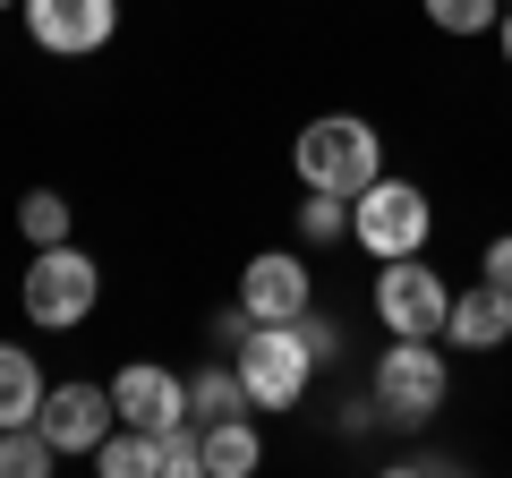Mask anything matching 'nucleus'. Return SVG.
Returning a JSON list of instances; mask_svg holds the SVG:
<instances>
[{
  "label": "nucleus",
  "mask_w": 512,
  "mask_h": 478,
  "mask_svg": "<svg viewBox=\"0 0 512 478\" xmlns=\"http://www.w3.org/2000/svg\"><path fill=\"white\" fill-rule=\"evenodd\" d=\"M478 274H487V282H504V291H512V231H495V239H487V257H478Z\"/></svg>",
  "instance_id": "4be33fe9"
},
{
  "label": "nucleus",
  "mask_w": 512,
  "mask_h": 478,
  "mask_svg": "<svg viewBox=\"0 0 512 478\" xmlns=\"http://www.w3.org/2000/svg\"><path fill=\"white\" fill-rule=\"evenodd\" d=\"M231 359H239V385H248V402L265 410V419L299 410V393H308V376H316V350H308L299 325H256Z\"/></svg>",
  "instance_id": "7ed1b4c3"
},
{
  "label": "nucleus",
  "mask_w": 512,
  "mask_h": 478,
  "mask_svg": "<svg viewBox=\"0 0 512 478\" xmlns=\"http://www.w3.org/2000/svg\"><path fill=\"white\" fill-rule=\"evenodd\" d=\"M43 368H35V350H18V342H0V427H26L43 410Z\"/></svg>",
  "instance_id": "4468645a"
},
{
  "label": "nucleus",
  "mask_w": 512,
  "mask_h": 478,
  "mask_svg": "<svg viewBox=\"0 0 512 478\" xmlns=\"http://www.w3.org/2000/svg\"><path fill=\"white\" fill-rule=\"evenodd\" d=\"M427 9V26H436V35H495V0H419Z\"/></svg>",
  "instance_id": "aec40b11"
},
{
  "label": "nucleus",
  "mask_w": 512,
  "mask_h": 478,
  "mask_svg": "<svg viewBox=\"0 0 512 478\" xmlns=\"http://www.w3.org/2000/svg\"><path fill=\"white\" fill-rule=\"evenodd\" d=\"M376 325L410 333V342H444V325H453V282L427 257H384L376 265Z\"/></svg>",
  "instance_id": "20e7f679"
},
{
  "label": "nucleus",
  "mask_w": 512,
  "mask_h": 478,
  "mask_svg": "<svg viewBox=\"0 0 512 478\" xmlns=\"http://www.w3.org/2000/svg\"><path fill=\"white\" fill-rule=\"evenodd\" d=\"M308 265L291 257V248H265V257H248V274H239V308L256 316V325H299L308 316Z\"/></svg>",
  "instance_id": "1a4fd4ad"
},
{
  "label": "nucleus",
  "mask_w": 512,
  "mask_h": 478,
  "mask_svg": "<svg viewBox=\"0 0 512 478\" xmlns=\"http://www.w3.org/2000/svg\"><path fill=\"white\" fill-rule=\"evenodd\" d=\"M26 316H35L43 333H69V325H86L94 316V299H103V274H94V257L86 248H35V265H26Z\"/></svg>",
  "instance_id": "423d86ee"
},
{
  "label": "nucleus",
  "mask_w": 512,
  "mask_h": 478,
  "mask_svg": "<svg viewBox=\"0 0 512 478\" xmlns=\"http://www.w3.org/2000/svg\"><path fill=\"white\" fill-rule=\"evenodd\" d=\"M427 231H436V205H427L419 180H376L359 188V205H350V239H359L367 257H419Z\"/></svg>",
  "instance_id": "39448f33"
},
{
  "label": "nucleus",
  "mask_w": 512,
  "mask_h": 478,
  "mask_svg": "<svg viewBox=\"0 0 512 478\" xmlns=\"http://www.w3.org/2000/svg\"><path fill=\"white\" fill-rule=\"evenodd\" d=\"M111 410H120V427L163 436V427L188 419V376H171V368H154V359H137V368L111 376Z\"/></svg>",
  "instance_id": "9d476101"
},
{
  "label": "nucleus",
  "mask_w": 512,
  "mask_h": 478,
  "mask_svg": "<svg viewBox=\"0 0 512 478\" xmlns=\"http://www.w3.org/2000/svg\"><path fill=\"white\" fill-rule=\"evenodd\" d=\"M291 163H299V188L359 197V188L384 180V137H376V120H359V111H325V120H308V129H299Z\"/></svg>",
  "instance_id": "f257e3e1"
},
{
  "label": "nucleus",
  "mask_w": 512,
  "mask_h": 478,
  "mask_svg": "<svg viewBox=\"0 0 512 478\" xmlns=\"http://www.w3.org/2000/svg\"><path fill=\"white\" fill-rule=\"evenodd\" d=\"M350 205H359V197L308 188V197H299V239H308V248H333V239H350Z\"/></svg>",
  "instance_id": "dca6fc26"
},
{
  "label": "nucleus",
  "mask_w": 512,
  "mask_h": 478,
  "mask_svg": "<svg viewBox=\"0 0 512 478\" xmlns=\"http://www.w3.org/2000/svg\"><path fill=\"white\" fill-rule=\"evenodd\" d=\"M248 333H256V316H248V308H222V316H214V342H222V350H239Z\"/></svg>",
  "instance_id": "5701e85b"
},
{
  "label": "nucleus",
  "mask_w": 512,
  "mask_h": 478,
  "mask_svg": "<svg viewBox=\"0 0 512 478\" xmlns=\"http://www.w3.org/2000/svg\"><path fill=\"white\" fill-rule=\"evenodd\" d=\"M299 333H308V350H316V368H333V359H342V325H333V316H299Z\"/></svg>",
  "instance_id": "412c9836"
},
{
  "label": "nucleus",
  "mask_w": 512,
  "mask_h": 478,
  "mask_svg": "<svg viewBox=\"0 0 512 478\" xmlns=\"http://www.w3.org/2000/svg\"><path fill=\"white\" fill-rule=\"evenodd\" d=\"M94 470H103V478H146L154 470V436H146V427H111L103 453H94Z\"/></svg>",
  "instance_id": "f3484780"
},
{
  "label": "nucleus",
  "mask_w": 512,
  "mask_h": 478,
  "mask_svg": "<svg viewBox=\"0 0 512 478\" xmlns=\"http://www.w3.org/2000/svg\"><path fill=\"white\" fill-rule=\"evenodd\" d=\"M444 342H453V350H504L512 342V291L487 282V274H478L470 291H453V325H444Z\"/></svg>",
  "instance_id": "9b49d317"
},
{
  "label": "nucleus",
  "mask_w": 512,
  "mask_h": 478,
  "mask_svg": "<svg viewBox=\"0 0 512 478\" xmlns=\"http://www.w3.org/2000/svg\"><path fill=\"white\" fill-rule=\"evenodd\" d=\"M111 26H120V0H26V35H35L43 52H60V60L103 52Z\"/></svg>",
  "instance_id": "6e6552de"
},
{
  "label": "nucleus",
  "mask_w": 512,
  "mask_h": 478,
  "mask_svg": "<svg viewBox=\"0 0 512 478\" xmlns=\"http://www.w3.org/2000/svg\"><path fill=\"white\" fill-rule=\"evenodd\" d=\"M52 461H60V444L43 436L35 419H26V427H0V478H43Z\"/></svg>",
  "instance_id": "2eb2a0df"
},
{
  "label": "nucleus",
  "mask_w": 512,
  "mask_h": 478,
  "mask_svg": "<svg viewBox=\"0 0 512 478\" xmlns=\"http://www.w3.org/2000/svg\"><path fill=\"white\" fill-rule=\"evenodd\" d=\"M495 35H504V60H512V9H504V26H495Z\"/></svg>",
  "instance_id": "b1692460"
},
{
  "label": "nucleus",
  "mask_w": 512,
  "mask_h": 478,
  "mask_svg": "<svg viewBox=\"0 0 512 478\" xmlns=\"http://www.w3.org/2000/svg\"><path fill=\"white\" fill-rule=\"evenodd\" d=\"M239 410H256L248 385H239V359H231V368H222V359H205V368L188 376V419L214 427V419H239Z\"/></svg>",
  "instance_id": "ddd939ff"
},
{
  "label": "nucleus",
  "mask_w": 512,
  "mask_h": 478,
  "mask_svg": "<svg viewBox=\"0 0 512 478\" xmlns=\"http://www.w3.org/2000/svg\"><path fill=\"white\" fill-rule=\"evenodd\" d=\"M444 393H453L444 350L436 342H410V333H393V350H384L376 376H367V410H376V427H427L444 410Z\"/></svg>",
  "instance_id": "f03ea898"
},
{
  "label": "nucleus",
  "mask_w": 512,
  "mask_h": 478,
  "mask_svg": "<svg viewBox=\"0 0 512 478\" xmlns=\"http://www.w3.org/2000/svg\"><path fill=\"white\" fill-rule=\"evenodd\" d=\"M154 470H163V478H197L205 470V427L197 419L163 427V436H154Z\"/></svg>",
  "instance_id": "6ab92c4d"
},
{
  "label": "nucleus",
  "mask_w": 512,
  "mask_h": 478,
  "mask_svg": "<svg viewBox=\"0 0 512 478\" xmlns=\"http://www.w3.org/2000/svg\"><path fill=\"white\" fill-rule=\"evenodd\" d=\"M265 470V436H256V410L205 427V478H256Z\"/></svg>",
  "instance_id": "f8f14e48"
},
{
  "label": "nucleus",
  "mask_w": 512,
  "mask_h": 478,
  "mask_svg": "<svg viewBox=\"0 0 512 478\" xmlns=\"http://www.w3.org/2000/svg\"><path fill=\"white\" fill-rule=\"evenodd\" d=\"M18 231L35 239V248H60V239H69V197H60V188H26Z\"/></svg>",
  "instance_id": "a211bd4d"
},
{
  "label": "nucleus",
  "mask_w": 512,
  "mask_h": 478,
  "mask_svg": "<svg viewBox=\"0 0 512 478\" xmlns=\"http://www.w3.org/2000/svg\"><path fill=\"white\" fill-rule=\"evenodd\" d=\"M35 427L60 444V461H94L103 453V436L120 427V410H111V385H52L35 410Z\"/></svg>",
  "instance_id": "0eeeda50"
},
{
  "label": "nucleus",
  "mask_w": 512,
  "mask_h": 478,
  "mask_svg": "<svg viewBox=\"0 0 512 478\" xmlns=\"http://www.w3.org/2000/svg\"><path fill=\"white\" fill-rule=\"evenodd\" d=\"M0 9H26V0H0Z\"/></svg>",
  "instance_id": "393cba45"
}]
</instances>
